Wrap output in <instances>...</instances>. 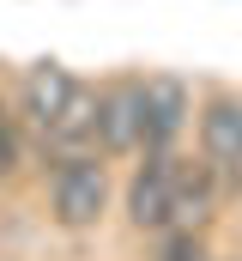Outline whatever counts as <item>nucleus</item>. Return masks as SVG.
<instances>
[{
	"label": "nucleus",
	"instance_id": "f257e3e1",
	"mask_svg": "<svg viewBox=\"0 0 242 261\" xmlns=\"http://www.w3.org/2000/svg\"><path fill=\"white\" fill-rule=\"evenodd\" d=\"M109 195H115V182H109V158H103V152L60 158L55 176H49V213H55L60 231H91V225H103Z\"/></svg>",
	"mask_w": 242,
	"mask_h": 261
},
{
	"label": "nucleus",
	"instance_id": "f03ea898",
	"mask_svg": "<svg viewBox=\"0 0 242 261\" xmlns=\"http://www.w3.org/2000/svg\"><path fill=\"white\" fill-rule=\"evenodd\" d=\"M97 152L103 158H139L145 152V79L139 73L97 85Z\"/></svg>",
	"mask_w": 242,
	"mask_h": 261
},
{
	"label": "nucleus",
	"instance_id": "7ed1b4c3",
	"mask_svg": "<svg viewBox=\"0 0 242 261\" xmlns=\"http://www.w3.org/2000/svg\"><path fill=\"white\" fill-rule=\"evenodd\" d=\"M200 164L218 176L224 195L242 189V97L236 91H212L200 103Z\"/></svg>",
	"mask_w": 242,
	"mask_h": 261
},
{
	"label": "nucleus",
	"instance_id": "20e7f679",
	"mask_svg": "<svg viewBox=\"0 0 242 261\" xmlns=\"http://www.w3.org/2000/svg\"><path fill=\"white\" fill-rule=\"evenodd\" d=\"M194 122V85L176 73H145V152H176Z\"/></svg>",
	"mask_w": 242,
	"mask_h": 261
},
{
	"label": "nucleus",
	"instance_id": "39448f33",
	"mask_svg": "<svg viewBox=\"0 0 242 261\" xmlns=\"http://www.w3.org/2000/svg\"><path fill=\"white\" fill-rule=\"evenodd\" d=\"M218 200H224L218 176H212L206 164L182 158V170H176V195H170V213H164V231H158V237H200V231L212 225Z\"/></svg>",
	"mask_w": 242,
	"mask_h": 261
},
{
	"label": "nucleus",
	"instance_id": "423d86ee",
	"mask_svg": "<svg viewBox=\"0 0 242 261\" xmlns=\"http://www.w3.org/2000/svg\"><path fill=\"white\" fill-rule=\"evenodd\" d=\"M145 164L133 170L127 182V225L133 231H164V213H170V195H176V152H139Z\"/></svg>",
	"mask_w": 242,
	"mask_h": 261
},
{
	"label": "nucleus",
	"instance_id": "0eeeda50",
	"mask_svg": "<svg viewBox=\"0 0 242 261\" xmlns=\"http://www.w3.org/2000/svg\"><path fill=\"white\" fill-rule=\"evenodd\" d=\"M37 146H43V158H79V152H97V85H73V97L60 103V116L49 128L37 134Z\"/></svg>",
	"mask_w": 242,
	"mask_h": 261
},
{
	"label": "nucleus",
	"instance_id": "6e6552de",
	"mask_svg": "<svg viewBox=\"0 0 242 261\" xmlns=\"http://www.w3.org/2000/svg\"><path fill=\"white\" fill-rule=\"evenodd\" d=\"M73 73L60 61H37V67H24V79H18V110H24V128L31 134H43L49 122L60 116V103L73 97Z\"/></svg>",
	"mask_w": 242,
	"mask_h": 261
},
{
	"label": "nucleus",
	"instance_id": "1a4fd4ad",
	"mask_svg": "<svg viewBox=\"0 0 242 261\" xmlns=\"http://www.w3.org/2000/svg\"><path fill=\"white\" fill-rule=\"evenodd\" d=\"M24 170V140H18V128L12 122H0V195L12 189V176Z\"/></svg>",
	"mask_w": 242,
	"mask_h": 261
},
{
	"label": "nucleus",
	"instance_id": "9d476101",
	"mask_svg": "<svg viewBox=\"0 0 242 261\" xmlns=\"http://www.w3.org/2000/svg\"><path fill=\"white\" fill-rule=\"evenodd\" d=\"M200 237H164V261H200Z\"/></svg>",
	"mask_w": 242,
	"mask_h": 261
}]
</instances>
